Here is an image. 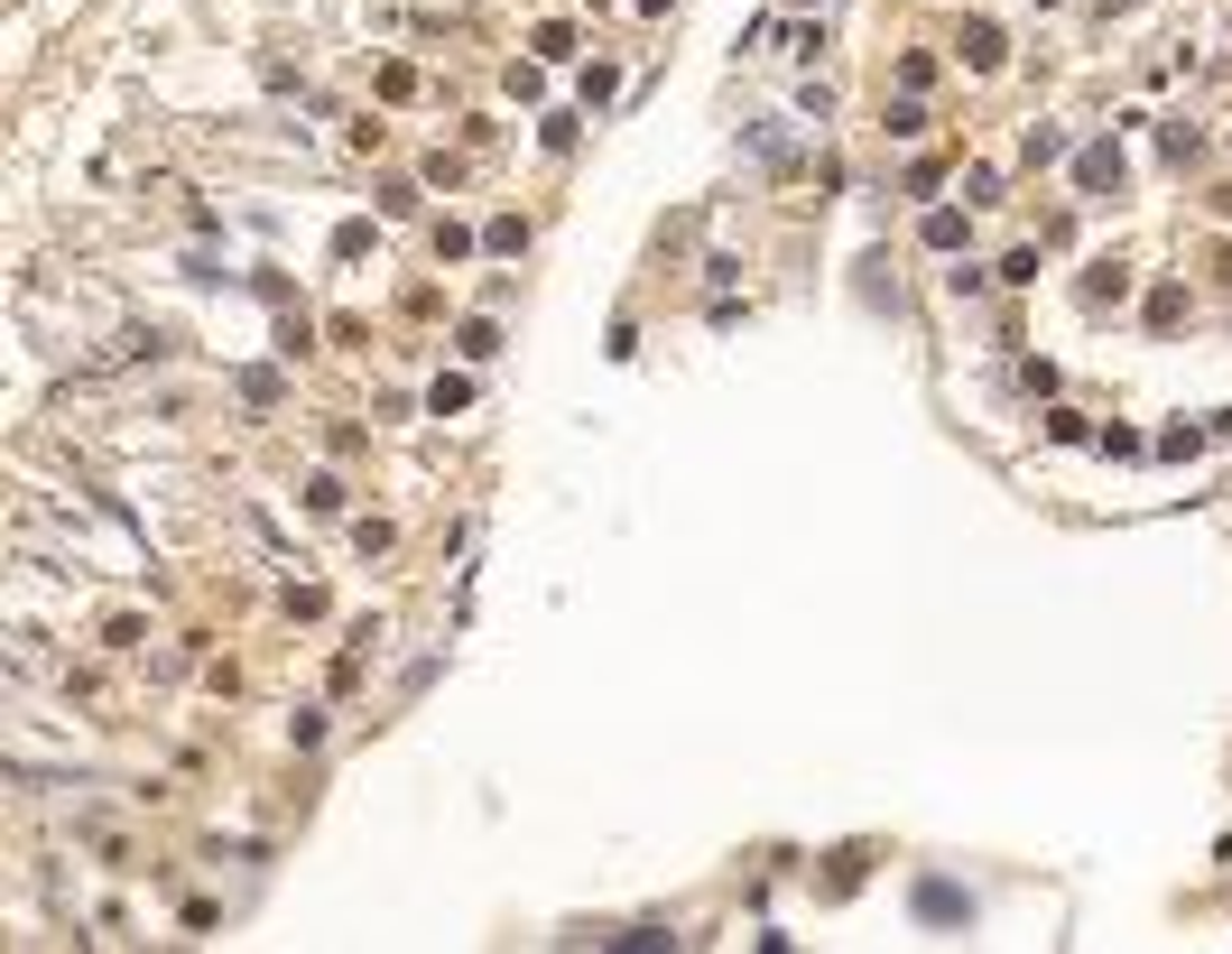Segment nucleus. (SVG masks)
<instances>
[{
    "label": "nucleus",
    "mask_w": 1232,
    "mask_h": 954,
    "mask_svg": "<svg viewBox=\"0 0 1232 954\" xmlns=\"http://www.w3.org/2000/svg\"><path fill=\"white\" fill-rule=\"evenodd\" d=\"M964 47H974V65H1001V29H991V19H974V29H964Z\"/></svg>",
    "instance_id": "obj_1"
}]
</instances>
